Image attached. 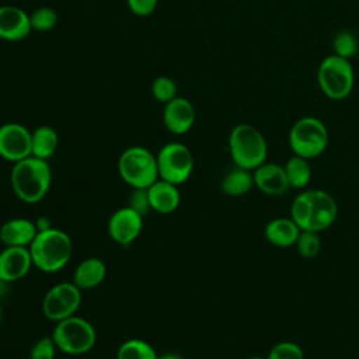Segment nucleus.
<instances>
[{"mask_svg":"<svg viewBox=\"0 0 359 359\" xmlns=\"http://www.w3.org/2000/svg\"><path fill=\"white\" fill-rule=\"evenodd\" d=\"M300 230L302 229L292 220V217H275L266 223L264 236L269 244L287 248L296 244Z\"/></svg>","mask_w":359,"mask_h":359,"instance_id":"19","label":"nucleus"},{"mask_svg":"<svg viewBox=\"0 0 359 359\" xmlns=\"http://www.w3.org/2000/svg\"><path fill=\"white\" fill-rule=\"evenodd\" d=\"M150 91L156 101L167 104L177 97V83L168 76H158L153 80Z\"/></svg>","mask_w":359,"mask_h":359,"instance_id":"27","label":"nucleus"},{"mask_svg":"<svg viewBox=\"0 0 359 359\" xmlns=\"http://www.w3.org/2000/svg\"><path fill=\"white\" fill-rule=\"evenodd\" d=\"M290 188L303 189L310 184L311 167L307 158L293 154L283 165Z\"/></svg>","mask_w":359,"mask_h":359,"instance_id":"23","label":"nucleus"},{"mask_svg":"<svg viewBox=\"0 0 359 359\" xmlns=\"http://www.w3.org/2000/svg\"><path fill=\"white\" fill-rule=\"evenodd\" d=\"M195 119V107L188 98L175 97L164 104L163 122L168 132L174 135H185L194 126Z\"/></svg>","mask_w":359,"mask_h":359,"instance_id":"14","label":"nucleus"},{"mask_svg":"<svg viewBox=\"0 0 359 359\" xmlns=\"http://www.w3.org/2000/svg\"><path fill=\"white\" fill-rule=\"evenodd\" d=\"M32 264L42 272L52 273L63 269L73 254L70 236L56 227L39 230L28 247Z\"/></svg>","mask_w":359,"mask_h":359,"instance_id":"2","label":"nucleus"},{"mask_svg":"<svg viewBox=\"0 0 359 359\" xmlns=\"http://www.w3.org/2000/svg\"><path fill=\"white\" fill-rule=\"evenodd\" d=\"M1 317H3V311H1V306H0V323H1Z\"/></svg>","mask_w":359,"mask_h":359,"instance_id":"35","label":"nucleus"},{"mask_svg":"<svg viewBox=\"0 0 359 359\" xmlns=\"http://www.w3.org/2000/svg\"><path fill=\"white\" fill-rule=\"evenodd\" d=\"M29 14L17 6H0V39L17 42L31 32Z\"/></svg>","mask_w":359,"mask_h":359,"instance_id":"15","label":"nucleus"},{"mask_svg":"<svg viewBox=\"0 0 359 359\" xmlns=\"http://www.w3.org/2000/svg\"><path fill=\"white\" fill-rule=\"evenodd\" d=\"M107 276V265L97 257H90L79 262L73 273V282L81 290H90L100 286Z\"/></svg>","mask_w":359,"mask_h":359,"instance_id":"20","label":"nucleus"},{"mask_svg":"<svg viewBox=\"0 0 359 359\" xmlns=\"http://www.w3.org/2000/svg\"><path fill=\"white\" fill-rule=\"evenodd\" d=\"M294 245L297 248V252L303 258L317 257L320 250H321V240H320L318 231L300 230V234H299Z\"/></svg>","mask_w":359,"mask_h":359,"instance_id":"26","label":"nucleus"},{"mask_svg":"<svg viewBox=\"0 0 359 359\" xmlns=\"http://www.w3.org/2000/svg\"><path fill=\"white\" fill-rule=\"evenodd\" d=\"M143 230V216L129 206L115 210L108 220L109 237L119 245L132 244Z\"/></svg>","mask_w":359,"mask_h":359,"instance_id":"11","label":"nucleus"},{"mask_svg":"<svg viewBox=\"0 0 359 359\" xmlns=\"http://www.w3.org/2000/svg\"><path fill=\"white\" fill-rule=\"evenodd\" d=\"M158 0H126L129 10L137 17H147L150 15L156 7Z\"/></svg>","mask_w":359,"mask_h":359,"instance_id":"32","label":"nucleus"},{"mask_svg":"<svg viewBox=\"0 0 359 359\" xmlns=\"http://www.w3.org/2000/svg\"><path fill=\"white\" fill-rule=\"evenodd\" d=\"M252 174L255 187L269 196L283 195L290 188L285 168L278 163L265 161L264 164L257 167Z\"/></svg>","mask_w":359,"mask_h":359,"instance_id":"16","label":"nucleus"},{"mask_svg":"<svg viewBox=\"0 0 359 359\" xmlns=\"http://www.w3.org/2000/svg\"><path fill=\"white\" fill-rule=\"evenodd\" d=\"M252 187H255L252 171L237 167V165L233 170H230L220 182V188L223 194L231 198L245 195L247 192L251 191Z\"/></svg>","mask_w":359,"mask_h":359,"instance_id":"22","label":"nucleus"},{"mask_svg":"<svg viewBox=\"0 0 359 359\" xmlns=\"http://www.w3.org/2000/svg\"><path fill=\"white\" fill-rule=\"evenodd\" d=\"M31 156V130L18 122L0 126V157L17 163Z\"/></svg>","mask_w":359,"mask_h":359,"instance_id":"10","label":"nucleus"},{"mask_svg":"<svg viewBox=\"0 0 359 359\" xmlns=\"http://www.w3.org/2000/svg\"><path fill=\"white\" fill-rule=\"evenodd\" d=\"M156 349L144 339L130 338L123 341L118 351L116 359H157Z\"/></svg>","mask_w":359,"mask_h":359,"instance_id":"24","label":"nucleus"},{"mask_svg":"<svg viewBox=\"0 0 359 359\" xmlns=\"http://www.w3.org/2000/svg\"><path fill=\"white\" fill-rule=\"evenodd\" d=\"M229 153L234 165L254 171L266 161L268 143L255 126L238 123L229 135Z\"/></svg>","mask_w":359,"mask_h":359,"instance_id":"3","label":"nucleus"},{"mask_svg":"<svg viewBox=\"0 0 359 359\" xmlns=\"http://www.w3.org/2000/svg\"><path fill=\"white\" fill-rule=\"evenodd\" d=\"M50 337L59 351L73 356L90 352L97 342V331L94 325L76 314L55 323Z\"/></svg>","mask_w":359,"mask_h":359,"instance_id":"6","label":"nucleus"},{"mask_svg":"<svg viewBox=\"0 0 359 359\" xmlns=\"http://www.w3.org/2000/svg\"><path fill=\"white\" fill-rule=\"evenodd\" d=\"M332 50L335 55L351 60L359 52V38L353 31H338L332 38Z\"/></svg>","mask_w":359,"mask_h":359,"instance_id":"25","label":"nucleus"},{"mask_svg":"<svg viewBox=\"0 0 359 359\" xmlns=\"http://www.w3.org/2000/svg\"><path fill=\"white\" fill-rule=\"evenodd\" d=\"M147 195H149L151 210L161 215H168L175 212L181 202V194H180L178 185H174L161 178H158L156 182H153L147 188Z\"/></svg>","mask_w":359,"mask_h":359,"instance_id":"18","label":"nucleus"},{"mask_svg":"<svg viewBox=\"0 0 359 359\" xmlns=\"http://www.w3.org/2000/svg\"><path fill=\"white\" fill-rule=\"evenodd\" d=\"M247 359H266V358H261V356H250Z\"/></svg>","mask_w":359,"mask_h":359,"instance_id":"34","label":"nucleus"},{"mask_svg":"<svg viewBox=\"0 0 359 359\" xmlns=\"http://www.w3.org/2000/svg\"><path fill=\"white\" fill-rule=\"evenodd\" d=\"M287 140L293 154L311 160L325 151L330 135L321 119L316 116H303L292 125Z\"/></svg>","mask_w":359,"mask_h":359,"instance_id":"7","label":"nucleus"},{"mask_svg":"<svg viewBox=\"0 0 359 359\" xmlns=\"http://www.w3.org/2000/svg\"><path fill=\"white\" fill-rule=\"evenodd\" d=\"M157 359H184L180 353H175V352H165L163 355H158Z\"/></svg>","mask_w":359,"mask_h":359,"instance_id":"33","label":"nucleus"},{"mask_svg":"<svg viewBox=\"0 0 359 359\" xmlns=\"http://www.w3.org/2000/svg\"><path fill=\"white\" fill-rule=\"evenodd\" d=\"M81 292L73 280L53 285L42 300L43 316L53 323L74 316L81 304Z\"/></svg>","mask_w":359,"mask_h":359,"instance_id":"9","label":"nucleus"},{"mask_svg":"<svg viewBox=\"0 0 359 359\" xmlns=\"http://www.w3.org/2000/svg\"><path fill=\"white\" fill-rule=\"evenodd\" d=\"M310 199V220L307 230L321 231L328 229L337 219L338 205L331 194L323 189H307Z\"/></svg>","mask_w":359,"mask_h":359,"instance_id":"12","label":"nucleus"},{"mask_svg":"<svg viewBox=\"0 0 359 359\" xmlns=\"http://www.w3.org/2000/svg\"><path fill=\"white\" fill-rule=\"evenodd\" d=\"M317 83L327 98L345 100L355 86V70L351 60L335 53L325 56L317 69Z\"/></svg>","mask_w":359,"mask_h":359,"instance_id":"4","label":"nucleus"},{"mask_svg":"<svg viewBox=\"0 0 359 359\" xmlns=\"http://www.w3.org/2000/svg\"><path fill=\"white\" fill-rule=\"evenodd\" d=\"M266 359H304V351L293 341H282L272 346Z\"/></svg>","mask_w":359,"mask_h":359,"instance_id":"29","label":"nucleus"},{"mask_svg":"<svg viewBox=\"0 0 359 359\" xmlns=\"http://www.w3.org/2000/svg\"><path fill=\"white\" fill-rule=\"evenodd\" d=\"M10 184L14 195L25 203L41 202L50 189L52 170L46 160L29 156L13 164Z\"/></svg>","mask_w":359,"mask_h":359,"instance_id":"1","label":"nucleus"},{"mask_svg":"<svg viewBox=\"0 0 359 359\" xmlns=\"http://www.w3.org/2000/svg\"><path fill=\"white\" fill-rule=\"evenodd\" d=\"M36 234V223L25 217H13L0 226V241L4 247H29Z\"/></svg>","mask_w":359,"mask_h":359,"instance_id":"17","label":"nucleus"},{"mask_svg":"<svg viewBox=\"0 0 359 359\" xmlns=\"http://www.w3.org/2000/svg\"><path fill=\"white\" fill-rule=\"evenodd\" d=\"M129 208L135 209L139 212L142 216L151 210L150 202H149V195H147V188H132V195L129 198Z\"/></svg>","mask_w":359,"mask_h":359,"instance_id":"31","label":"nucleus"},{"mask_svg":"<svg viewBox=\"0 0 359 359\" xmlns=\"http://www.w3.org/2000/svg\"><path fill=\"white\" fill-rule=\"evenodd\" d=\"M34 266L28 247H4L0 251V282H17Z\"/></svg>","mask_w":359,"mask_h":359,"instance_id":"13","label":"nucleus"},{"mask_svg":"<svg viewBox=\"0 0 359 359\" xmlns=\"http://www.w3.org/2000/svg\"><path fill=\"white\" fill-rule=\"evenodd\" d=\"M158 178L174 185H181L194 171V156L191 150L180 142L164 144L156 154Z\"/></svg>","mask_w":359,"mask_h":359,"instance_id":"8","label":"nucleus"},{"mask_svg":"<svg viewBox=\"0 0 359 359\" xmlns=\"http://www.w3.org/2000/svg\"><path fill=\"white\" fill-rule=\"evenodd\" d=\"M118 172L130 188L146 189L158 180L156 154L143 146H130L118 158Z\"/></svg>","mask_w":359,"mask_h":359,"instance_id":"5","label":"nucleus"},{"mask_svg":"<svg viewBox=\"0 0 359 359\" xmlns=\"http://www.w3.org/2000/svg\"><path fill=\"white\" fill-rule=\"evenodd\" d=\"M57 346L52 337L39 338L29 351V359H55Z\"/></svg>","mask_w":359,"mask_h":359,"instance_id":"30","label":"nucleus"},{"mask_svg":"<svg viewBox=\"0 0 359 359\" xmlns=\"http://www.w3.org/2000/svg\"><path fill=\"white\" fill-rule=\"evenodd\" d=\"M57 132L48 125H41L31 132V156L49 160L57 150Z\"/></svg>","mask_w":359,"mask_h":359,"instance_id":"21","label":"nucleus"},{"mask_svg":"<svg viewBox=\"0 0 359 359\" xmlns=\"http://www.w3.org/2000/svg\"><path fill=\"white\" fill-rule=\"evenodd\" d=\"M59 15L50 7H39L29 14L31 28L36 31H49L57 24Z\"/></svg>","mask_w":359,"mask_h":359,"instance_id":"28","label":"nucleus"}]
</instances>
